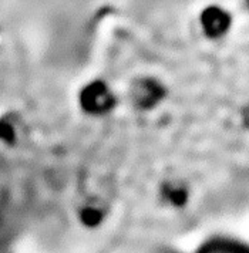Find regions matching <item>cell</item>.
Returning <instances> with one entry per match:
<instances>
[{
  "instance_id": "cell-2",
  "label": "cell",
  "mask_w": 249,
  "mask_h": 253,
  "mask_svg": "<svg viewBox=\"0 0 249 253\" xmlns=\"http://www.w3.org/2000/svg\"><path fill=\"white\" fill-rule=\"evenodd\" d=\"M162 94L164 92L159 83L148 77L134 81L128 92L131 104L138 110H144V111H148L149 108H154L157 104H159Z\"/></svg>"
},
{
  "instance_id": "cell-3",
  "label": "cell",
  "mask_w": 249,
  "mask_h": 253,
  "mask_svg": "<svg viewBox=\"0 0 249 253\" xmlns=\"http://www.w3.org/2000/svg\"><path fill=\"white\" fill-rule=\"evenodd\" d=\"M17 139V126L10 118H0V142L13 144Z\"/></svg>"
},
{
  "instance_id": "cell-1",
  "label": "cell",
  "mask_w": 249,
  "mask_h": 253,
  "mask_svg": "<svg viewBox=\"0 0 249 253\" xmlns=\"http://www.w3.org/2000/svg\"><path fill=\"white\" fill-rule=\"evenodd\" d=\"M79 104L86 114L102 117L108 114L115 107V95L104 81L94 80L81 88Z\"/></svg>"
}]
</instances>
